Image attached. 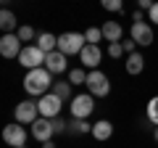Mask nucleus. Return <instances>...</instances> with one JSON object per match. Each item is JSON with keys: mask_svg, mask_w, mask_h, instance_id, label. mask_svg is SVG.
Instances as JSON below:
<instances>
[{"mask_svg": "<svg viewBox=\"0 0 158 148\" xmlns=\"http://www.w3.org/2000/svg\"><path fill=\"white\" fill-rule=\"evenodd\" d=\"M24 90H27L29 95L42 98L45 93H50V90H53V74L48 72L45 66H40V69H29L27 77H24Z\"/></svg>", "mask_w": 158, "mask_h": 148, "instance_id": "nucleus-1", "label": "nucleus"}, {"mask_svg": "<svg viewBox=\"0 0 158 148\" xmlns=\"http://www.w3.org/2000/svg\"><path fill=\"white\" fill-rule=\"evenodd\" d=\"M85 45H87V37L85 34H79V32H63V34H58V50L61 53H66V56H74V53H82L85 50Z\"/></svg>", "mask_w": 158, "mask_h": 148, "instance_id": "nucleus-2", "label": "nucleus"}, {"mask_svg": "<svg viewBox=\"0 0 158 148\" xmlns=\"http://www.w3.org/2000/svg\"><path fill=\"white\" fill-rule=\"evenodd\" d=\"M87 90L95 98H106L108 93H111V82H108V77L100 69H92V72L87 74Z\"/></svg>", "mask_w": 158, "mask_h": 148, "instance_id": "nucleus-3", "label": "nucleus"}, {"mask_svg": "<svg viewBox=\"0 0 158 148\" xmlns=\"http://www.w3.org/2000/svg\"><path fill=\"white\" fill-rule=\"evenodd\" d=\"M45 58H48V53L42 50V48L27 45V48L21 50V56H19V63H21L24 69H40L42 63H45Z\"/></svg>", "mask_w": 158, "mask_h": 148, "instance_id": "nucleus-4", "label": "nucleus"}, {"mask_svg": "<svg viewBox=\"0 0 158 148\" xmlns=\"http://www.w3.org/2000/svg\"><path fill=\"white\" fill-rule=\"evenodd\" d=\"M92 98L95 95H90V93H82V95L71 98V116L74 119H87L92 114V108H95V101Z\"/></svg>", "mask_w": 158, "mask_h": 148, "instance_id": "nucleus-5", "label": "nucleus"}, {"mask_svg": "<svg viewBox=\"0 0 158 148\" xmlns=\"http://www.w3.org/2000/svg\"><path fill=\"white\" fill-rule=\"evenodd\" d=\"M37 106H40V116H45V119H56L58 111H61L63 101L56 95V93H45L42 98H37Z\"/></svg>", "mask_w": 158, "mask_h": 148, "instance_id": "nucleus-6", "label": "nucleus"}, {"mask_svg": "<svg viewBox=\"0 0 158 148\" xmlns=\"http://www.w3.org/2000/svg\"><path fill=\"white\" fill-rule=\"evenodd\" d=\"M40 119V106L37 101H21L16 106V122L19 124H32Z\"/></svg>", "mask_w": 158, "mask_h": 148, "instance_id": "nucleus-7", "label": "nucleus"}, {"mask_svg": "<svg viewBox=\"0 0 158 148\" xmlns=\"http://www.w3.org/2000/svg\"><path fill=\"white\" fill-rule=\"evenodd\" d=\"M21 50H24V48H21V40H19L16 32L0 37V56H3V58H19Z\"/></svg>", "mask_w": 158, "mask_h": 148, "instance_id": "nucleus-8", "label": "nucleus"}, {"mask_svg": "<svg viewBox=\"0 0 158 148\" xmlns=\"http://www.w3.org/2000/svg\"><path fill=\"white\" fill-rule=\"evenodd\" d=\"M3 140L11 148H24V143H27V130H24L19 122H13V124L3 127Z\"/></svg>", "mask_w": 158, "mask_h": 148, "instance_id": "nucleus-9", "label": "nucleus"}, {"mask_svg": "<svg viewBox=\"0 0 158 148\" xmlns=\"http://www.w3.org/2000/svg\"><path fill=\"white\" fill-rule=\"evenodd\" d=\"M53 135H56L53 119H45V116H40L37 122H32V137H34V140H40V143H48Z\"/></svg>", "mask_w": 158, "mask_h": 148, "instance_id": "nucleus-10", "label": "nucleus"}, {"mask_svg": "<svg viewBox=\"0 0 158 148\" xmlns=\"http://www.w3.org/2000/svg\"><path fill=\"white\" fill-rule=\"evenodd\" d=\"M129 34H132V40H135L137 45H142V48L153 45V27L145 24V21H135L132 29H129Z\"/></svg>", "mask_w": 158, "mask_h": 148, "instance_id": "nucleus-11", "label": "nucleus"}, {"mask_svg": "<svg viewBox=\"0 0 158 148\" xmlns=\"http://www.w3.org/2000/svg\"><path fill=\"white\" fill-rule=\"evenodd\" d=\"M79 61H82V66L90 69V72H92V69H98V63L103 61V50H100V45H90V42H87L85 50L79 53Z\"/></svg>", "mask_w": 158, "mask_h": 148, "instance_id": "nucleus-12", "label": "nucleus"}, {"mask_svg": "<svg viewBox=\"0 0 158 148\" xmlns=\"http://www.w3.org/2000/svg\"><path fill=\"white\" fill-rule=\"evenodd\" d=\"M45 69L50 74H63L69 69V63H66V53H61V50H53V53H48V58H45Z\"/></svg>", "mask_w": 158, "mask_h": 148, "instance_id": "nucleus-13", "label": "nucleus"}, {"mask_svg": "<svg viewBox=\"0 0 158 148\" xmlns=\"http://www.w3.org/2000/svg\"><path fill=\"white\" fill-rule=\"evenodd\" d=\"M100 29H103V37L108 42H121V37H124V29H121L118 21H106Z\"/></svg>", "mask_w": 158, "mask_h": 148, "instance_id": "nucleus-14", "label": "nucleus"}, {"mask_svg": "<svg viewBox=\"0 0 158 148\" xmlns=\"http://www.w3.org/2000/svg\"><path fill=\"white\" fill-rule=\"evenodd\" d=\"M111 135H113V124L108 119H100V122L92 124V137H95V140H108Z\"/></svg>", "mask_w": 158, "mask_h": 148, "instance_id": "nucleus-15", "label": "nucleus"}, {"mask_svg": "<svg viewBox=\"0 0 158 148\" xmlns=\"http://www.w3.org/2000/svg\"><path fill=\"white\" fill-rule=\"evenodd\" d=\"M37 48H42L45 53L58 50V37H56V34H50V32H42V34L37 37Z\"/></svg>", "mask_w": 158, "mask_h": 148, "instance_id": "nucleus-16", "label": "nucleus"}, {"mask_svg": "<svg viewBox=\"0 0 158 148\" xmlns=\"http://www.w3.org/2000/svg\"><path fill=\"white\" fill-rule=\"evenodd\" d=\"M0 27H3V32H6V34L19 32V27H16V13H11L8 8H3V13H0Z\"/></svg>", "mask_w": 158, "mask_h": 148, "instance_id": "nucleus-17", "label": "nucleus"}, {"mask_svg": "<svg viewBox=\"0 0 158 148\" xmlns=\"http://www.w3.org/2000/svg\"><path fill=\"white\" fill-rule=\"evenodd\" d=\"M142 69H145V58H142V53H129V56H127V72H129V74H140Z\"/></svg>", "mask_w": 158, "mask_h": 148, "instance_id": "nucleus-18", "label": "nucleus"}, {"mask_svg": "<svg viewBox=\"0 0 158 148\" xmlns=\"http://www.w3.org/2000/svg\"><path fill=\"white\" fill-rule=\"evenodd\" d=\"M50 93H56L61 101L74 98V95H71V82H53V90H50Z\"/></svg>", "mask_w": 158, "mask_h": 148, "instance_id": "nucleus-19", "label": "nucleus"}, {"mask_svg": "<svg viewBox=\"0 0 158 148\" xmlns=\"http://www.w3.org/2000/svg\"><path fill=\"white\" fill-rule=\"evenodd\" d=\"M69 82H71V85H87V72L85 69H71V72H69Z\"/></svg>", "mask_w": 158, "mask_h": 148, "instance_id": "nucleus-20", "label": "nucleus"}, {"mask_svg": "<svg viewBox=\"0 0 158 148\" xmlns=\"http://www.w3.org/2000/svg\"><path fill=\"white\" fill-rule=\"evenodd\" d=\"M85 37H87V42H90V45H98V42H100V37H103V29L100 27H90L85 32Z\"/></svg>", "mask_w": 158, "mask_h": 148, "instance_id": "nucleus-21", "label": "nucleus"}, {"mask_svg": "<svg viewBox=\"0 0 158 148\" xmlns=\"http://www.w3.org/2000/svg\"><path fill=\"white\" fill-rule=\"evenodd\" d=\"M148 119L158 127V95L150 98V103H148Z\"/></svg>", "mask_w": 158, "mask_h": 148, "instance_id": "nucleus-22", "label": "nucleus"}, {"mask_svg": "<svg viewBox=\"0 0 158 148\" xmlns=\"http://www.w3.org/2000/svg\"><path fill=\"white\" fill-rule=\"evenodd\" d=\"M100 6L106 8V11H124V0H100Z\"/></svg>", "mask_w": 158, "mask_h": 148, "instance_id": "nucleus-23", "label": "nucleus"}, {"mask_svg": "<svg viewBox=\"0 0 158 148\" xmlns=\"http://www.w3.org/2000/svg\"><path fill=\"white\" fill-rule=\"evenodd\" d=\"M69 127H71L74 132H92V124H87V119H74Z\"/></svg>", "mask_w": 158, "mask_h": 148, "instance_id": "nucleus-24", "label": "nucleus"}, {"mask_svg": "<svg viewBox=\"0 0 158 148\" xmlns=\"http://www.w3.org/2000/svg\"><path fill=\"white\" fill-rule=\"evenodd\" d=\"M19 40H21V42H32L34 40V29L32 27H19Z\"/></svg>", "mask_w": 158, "mask_h": 148, "instance_id": "nucleus-25", "label": "nucleus"}, {"mask_svg": "<svg viewBox=\"0 0 158 148\" xmlns=\"http://www.w3.org/2000/svg\"><path fill=\"white\" fill-rule=\"evenodd\" d=\"M121 53H124V45H121V42H111V45H108V56L111 58H118Z\"/></svg>", "mask_w": 158, "mask_h": 148, "instance_id": "nucleus-26", "label": "nucleus"}, {"mask_svg": "<svg viewBox=\"0 0 158 148\" xmlns=\"http://www.w3.org/2000/svg\"><path fill=\"white\" fill-rule=\"evenodd\" d=\"M121 45H124V53H137V42L132 40V37L129 40H121Z\"/></svg>", "mask_w": 158, "mask_h": 148, "instance_id": "nucleus-27", "label": "nucleus"}, {"mask_svg": "<svg viewBox=\"0 0 158 148\" xmlns=\"http://www.w3.org/2000/svg\"><path fill=\"white\" fill-rule=\"evenodd\" d=\"M53 127H56V132H63V130H66L69 124H66V122L61 119V116H56V119H53Z\"/></svg>", "mask_w": 158, "mask_h": 148, "instance_id": "nucleus-28", "label": "nucleus"}, {"mask_svg": "<svg viewBox=\"0 0 158 148\" xmlns=\"http://www.w3.org/2000/svg\"><path fill=\"white\" fill-rule=\"evenodd\" d=\"M148 16H150V21H153V24H158V0L153 3V8L148 11Z\"/></svg>", "mask_w": 158, "mask_h": 148, "instance_id": "nucleus-29", "label": "nucleus"}, {"mask_svg": "<svg viewBox=\"0 0 158 148\" xmlns=\"http://www.w3.org/2000/svg\"><path fill=\"white\" fill-rule=\"evenodd\" d=\"M153 3H156V0H137V6H140V8H145V11H150V8H153Z\"/></svg>", "mask_w": 158, "mask_h": 148, "instance_id": "nucleus-30", "label": "nucleus"}, {"mask_svg": "<svg viewBox=\"0 0 158 148\" xmlns=\"http://www.w3.org/2000/svg\"><path fill=\"white\" fill-rule=\"evenodd\" d=\"M42 148H56V146H53V143L48 140V143H42Z\"/></svg>", "mask_w": 158, "mask_h": 148, "instance_id": "nucleus-31", "label": "nucleus"}, {"mask_svg": "<svg viewBox=\"0 0 158 148\" xmlns=\"http://www.w3.org/2000/svg\"><path fill=\"white\" fill-rule=\"evenodd\" d=\"M0 3H3V6H8V3H13V0H0Z\"/></svg>", "mask_w": 158, "mask_h": 148, "instance_id": "nucleus-32", "label": "nucleus"}, {"mask_svg": "<svg viewBox=\"0 0 158 148\" xmlns=\"http://www.w3.org/2000/svg\"><path fill=\"white\" fill-rule=\"evenodd\" d=\"M156 140H158V127H156Z\"/></svg>", "mask_w": 158, "mask_h": 148, "instance_id": "nucleus-33", "label": "nucleus"}]
</instances>
